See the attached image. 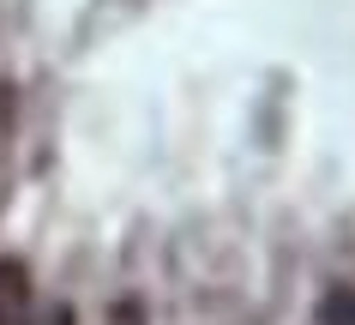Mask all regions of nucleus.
I'll list each match as a JSON object with an SVG mask.
<instances>
[{"mask_svg":"<svg viewBox=\"0 0 355 325\" xmlns=\"http://www.w3.org/2000/svg\"><path fill=\"white\" fill-rule=\"evenodd\" d=\"M12 121H19V91L0 78V157H6V145H12Z\"/></svg>","mask_w":355,"mask_h":325,"instance_id":"nucleus-3","label":"nucleus"},{"mask_svg":"<svg viewBox=\"0 0 355 325\" xmlns=\"http://www.w3.org/2000/svg\"><path fill=\"white\" fill-rule=\"evenodd\" d=\"M0 325H37V289L19 259H0Z\"/></svg>","mask_w":355,"mask_h":325,"instance_id":"nucleus-1","label":"nucleus"},{"mask_svg":"<svg viewBox=\"0 0 355 325\" xmlns=\"http://www.w3.org/2000/svg\"><path fill=\"white\" fill-rule=\"evenodd\" d=\"M319 325H355V283H331V289H325Z\"/></svg>","mask_w":355,"mask_h":325,"instance_id":"nucleus-2","label":"nucleus"},{"mask_svg":"<svg viewBox=\"0 0 355 325\" xmlns=\"http://www.w3.org/2000/svg\"><path fill=\"white\" fill-rule=\"evenodd\" d=\"M49 325H73V313H67V307H55V313H49Z\"/></svg>","mask_w":355,"mask_h":325,"instance_id":"nucleus-4","label":"nucleus"}]
</instances>
